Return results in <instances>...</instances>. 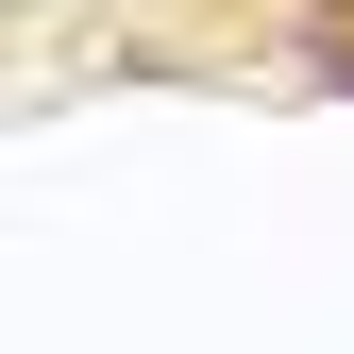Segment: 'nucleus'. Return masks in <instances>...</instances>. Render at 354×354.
<instances>
[]
</instances>
